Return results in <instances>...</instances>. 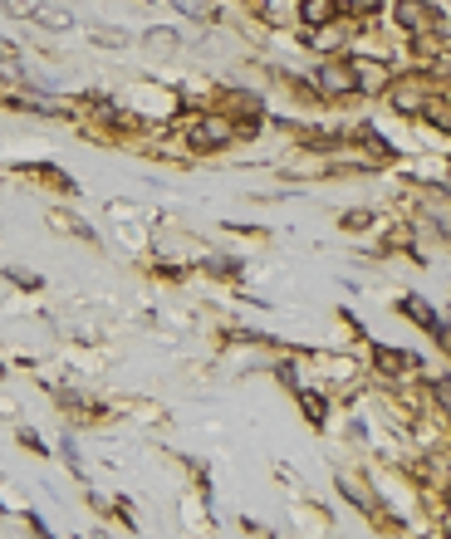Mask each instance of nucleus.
<instances>
[{"mask_svg": "<svg viewBox=\"0 0 451 539\" xmlns=\"http://www.w3.org/2000/svg\"><path fill=\"white\" fill-rule=\"evenodd\" d=\"M319 84H324L329 93H344V89H354V74H344V69H324Z\"/></svg>", "mask_w": 451, "mask_h": 539, "instance_id": "f257e3e1", "label": "nucleus"}, {"mask_svg": "<svg viewBox=\"0 0 451 539\" xmlns=\"http://www.w3.org/2000/svg\"><path fill=\"white\" fill-rule=\"evenodd\" d=\"M329 5L334 0H304V20H329Z\"/></svg>", "mask_w": 451, "mask_h": 539, "instance_id": "f03ea898", "label": "nucleus"}, {"mask_svg": "<svg viewBox=\"0 0 451 539\" xmlns=\"http://www.w3.org/2000/svg\"><path fill=\"white\" fill-rule=\"evenodd\" d=\"M0 5H5L10 15H30V0H0Z\"/></svg>", "mask_w": 451, "mask_h": 539, "instance_id": "7ed1b4c3", "label": "nucleus"}]
</instances>
